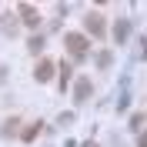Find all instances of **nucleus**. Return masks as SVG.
<instances>
[{
	"instance_id": "nucleus-1",
	"label": "nucleus",
	"mask_w": 147,
	"mask_h": 147,
	"mask_svg": "<svg viewBox=\"0 0 147 147\" xmlns=\"http://www.w3.org/2000/svg\"><path fill=\"white\" fill-rule=\"evenodd\" d=\"M64 47H67V57H74V60H80V57H87V37L84 34H67L64 37Z\"/></svg>"
},
{
	"instance_id": "nucleus-2",
	"label": "nucleus",
	"mask_w": 147,
	"mask_h": 147,
	"mask_svg": "<svg viewBox=\"0 0 147 147\" xmlns=\"http://www.w3.org/2000/svg\"><path fill=\"white\" fill-rule=\"evenodd\" d=\"M84 27H87L90 37L100 40V37L107 34V20H104V13H84Z\"/></svg>"
},
{
	"instance_id": "nucleus-3",
	"label": "nucleus",
	"mask_w": 147,
	"mask_h": 147,
	"mask_svg": "<svg viewBox=\"0 0 147 147\" xmlns=\"http://www.w3.org/2000/svg\"><path fill=\"white\" fill-rule=\"evenodd\" d=\"M90 94H94V84L87 80V77H80V80L74 84V100L84 104V100H90Z\"/></svg>"
},
{
	"instance_id": "nucleus-4",
	"label": "nucleus",
	"mask_w": 147,
	"mask_h": 147,
	"mask_svg": "<svg viewBox=\"0 0 147 147\" xmlns=\"http://www.w3.org/2000/svg\"><path fill=\"white\" fill-rule=\"evenodd\" d=\"M50 77H54V60H47V57H44V60H40V64L34 67V80L47 84V80H50Z\"/></svg>"
},
{
	"instance_id": "nucleus-5",
	"label": "nucleus",
	"mask_w": 147,
	"mask_h": 147,
	"mask_svg": "<svg viewBox=\"0 0 147 147\" xmlns=\"http://www.w3.org/2000/svg\"><path fill=\"white\" fill-rule=\"evenodd\" d=\"M114 40H117V44H127L130 40V20L127 17H120L117 24H114Z\"/></svg>"
},
{
	"instance_id": "nucleus-6",
	"label": "nucleus",
	"mask_w": 147,
	"mask_h": 147,
	"mask_svg": "<svg viewBox=\"0 0 147 147\" xmlns=\"http://www.w3.org/2000/svg\"><path fill=\"white\" fill-rule=\"evenodd\" d=\"M17 13H20V20H24L27 27H37V24H40V17H37V10L30 7V3H20V7H17Z\"/></svg>"
},
{
	"instance_id": "nucleus-7",
	"label": "nucleus",
	"mask_w": 147,
	"mask_h": 147,
	"mask_svg": "<svg viewBox=\"0 0 147 147\" xmlns=\"http://www.w3.org/2000/svg\"><path fill=\"white\" fill-rule=\"evenodd\" d=\"M60 90H67V87H70V60H60Z\"/></svg>"
},
{
	"instance_id": "nucleus-8",
	"label": "nucleus",
	"mask_w": 147,
	"mask_h": 147,
	"mask_svg": "<svg viewBox=\"0 0 147 147\" xmlns=\"http://www.w3.org/2000/svg\"><path fill=\"white\" fill-rule=\"evenodd\" d=\"M110 64H114V54H110V50H100V54H97V67H100V70H107Z\"/></svg>"
},
{
	"instance_id": "nucleus-9",
	"label": "nucleus",
	"mask_w": 147,
	"mask_h": 147,
	"mask_svg": "<svg viewBox=\"0 0 147 147\" xmlns=\"http://www.w3.org/2000/svg\"><path fill=\"white\" fill-rule=\"evenodd\" d=\"M44 44H47V40H44V37H40V34H34V37H30V40H27V47H30V50H34V54H37V50H44Z\"/></svg>"
},
{
	"instance_id": "nucleus-10",
	"label": "nucleus",
	"mask_w": 147,
	"mask_h": 147,
	"mask_svg": "<svg viewBox=\"0 0 147 147\" xmlns=\"http://www.w3.org/2000/svg\"><path fill=\"white\" fill-rule=\"evenodd\" d=\"M130 130L144 134V114H134V117H130Z\"/></svg>"
},
{
	"instance_id": "nucleus-11",
	"label": "nucleus",
	"mask_w": 147,
	"mask_h": 147,
	"mask_svg": "<svg viewBox=\"0 0 147 147\" xmlns=\"http://www.w3.org/2000/svg\"><path fill=\"white\" fill-rule=\"evenodd\" d=\"M3 30H7V34H13V30H17V20H13V13H3Z\"/></svg>"
},
{
	"instance_id": "nucleus-12",
	"label": "nucleus",
	"mask_w": 147,
	"mask_h": 147,
	"mask_svg": "<svg viewBox=\"0 0 147 147\" xmlns=\"http://www.w3.org/2000/svg\"><path fill=\"white\" fill-rule=\"evenodd\" d=\"M17 127H20V120H7V124H3V134H7V137H13V134H17Z\"/></svg>"
},
{
	"instance_id": "nucleus-13",
	"label": "nucleus",
	"mask_w": 147,
	"mask_h": 147,
	"mask_svg": "<svg viewBox=\"0 0 147 147\" xmlns=\"http://www.w3.org/2000/svg\"><path fill=\"white\" fill-rule=\"evenodd\" d=\"M37 130H40V124H30V127L24 130V140H34V137H37Z\"/></svg>"
},
{
	"instance_id": "nucleus-14",
	"label": "nucleus",
	"mask_w": 147,
	"mask_h": 147,
	"mask_svg": "<svg viewBox=\"0 0 147 147\" xmlns=\"http://www.w3.org/2000/svg\"><path fill=\"white\" fill-rule=\"evenodd\" d=\"M127 104H130V94H127V90H124V94H120V100H117V107H120V110H124V107H127Z\"/></svg>"
},
{
	"instance_id": "nucleus-15",
	"label": "nucleus",
	"mask_w": 147,
	"mask_h": 147,
	"mask_svg": "<svg viewBox=\"0 0 147 147\" xmlns=\"http://www.w3.org/2000/svg\"><path fill=\"white\" fill-rule=\"evenodd\" d=\"M87 147H94V144H87Z\"/></svg>"
}]
</instances>
